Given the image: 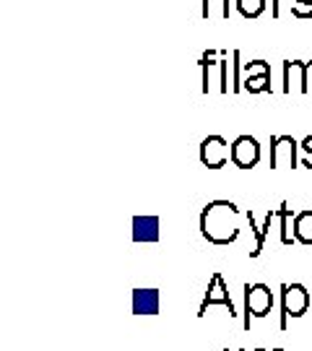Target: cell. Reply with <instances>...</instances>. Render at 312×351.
Returning <instances> with one entry per match:
<instances>
[{
    "mask_svg": "<svg viewBox=\"0 0 312 351\" xmlns=\"http://www.w3.org/2000/svg\"><path fill=\"white\" fill-rule=\"evenodd\" d=\"M239 208L232 201H211L200 213V234L211 245H232L239 237Z\"/></svg>",
    "mask_w": 312,
    "mask_h": 351,
    "instance_id": "6da1fadb",
    "label": "cell"
},
{
    "mask_svg": "<svg viewBox=\"0 0 312 351\" xmlns=\"http://www.w3.org/2000/svg\"><path fill=\"white\" fill-rule=\"evenodd\" d=\"M310 291L302 287V284H284L281 287V320L278 328L287 330L289 326V315L291 317H302L310 307Z\"/></svg>",
    "mask_w": 312,
    "mask_h": 351,
    "instance_id": "7a4b0ae2",
    "label": "cell"
},
{
    "mask_svg": "<svg viewBox=\"0 0 312 351\" xmlns=\"http://www.w3.org/2000/svg\"><path fill=\"white\" fill-rule=\"evenodd\" d=\"M274 307V291L265 284H245V328L250 330V317H265Z\"/></svg>",
    "mask_w": 312,
    "mask_h": 351,
    "instance_id": "3957f363",
    "label": "cell"
},
{
    "mask_svg": "<svg viewBox=\"0 0 312 351\" xmlns=\"http://www.w3.org/2000/svg\"><path fill=\"white\" fill-rule=\"evenodd\" d=\"M232 159V146L221 136H208L200 143V162L208 169H221Z\"/></svg>",
    "mask_w": 312,
    "mask_h": 351,
    "instance_id": "277c9868",
    "label": "cell"
},
{
    "mask_svg": "<svg viewBox=\"0 0 312 351\" xmlns=\"http://www.w3.org/2000/svg\"><path fill=\"white\" fill-rule=\"evenodd\" d=\"M297 149L300 143L291 136H274L271 138V169H294L297 167Z\"/></svg>",
    "mask_w": 312,
    "mask_h": 351,
    "instance_id": "5b68a950",
    "label": "cell"
},
{
    "mask_svg": "<svg viewBox=\"0 0 312 351\" xmlns=\"http://www.w3.org/2000/svg\"><path fill=\"white\" fill-rule=\"evenodd\" d=\"M213 304H221V307L229 310V315H235V302H232V297H229V289H226L221 274H213L211 276L208 291H206V297H203V302H200L198 317H203V315L208 313V307H213Z\"/></svg>",
    "mask_w": 312,
    "mask_h": 351,
    "instance_id": "8992f818",
    "label": "cell"
},
{
    "mask_svg": "<svg viewBox=\"0 0 312 351\" xmlns=\"http://www.w3.org/2000/svg\"><path fill=\"white\" fill-rule=\"evenodd\" d=\"M261 162V143L252 136H239L232 143V164L239 169H252Z\"/></svg>",
    "mask_w": 312,
    "mask_h": 351,
    "instance_id": "52a82bcc",
    "label": "cell"
},
{
    "mask_svg": "<svg viewBox=\"0 0 312 351\" xmlns=\"http://www.w3.org/2000/svg\"><path fill=\"white\" fill-rule=\"evenodd\" d=\"M300 91L307 94V63L302 60H284V94Z\"/></svg>",
    "mask_w": 312,
    "mask_h": 351,
    "instance_id": "ba28073f",
    "label": "cell"
},
{
    "mask_svg": "<svg viewBox=\"0 0 312 351\" xmlns=\"http://www.w3.org/2000/svg\"><path fill=\"white\" fill-rule=\"evenodd\" d=\"M133 313L136 315L159 313V291L156 289H136L133 291Z\"/></svg>",
    "mask_w": 312,
    "mask_h": 351,
    "instance_id": "9c48e42d",
    "label": "cell"
},
{
    "mask_svg": "<svg viewBox=\"0 0 312 351\" xmlns=\"http://www.w3.org/2000/svg\"><path fill=\"white\" fill-rule=\"evenodd\" d=\"M133 239L136 242H156L159 239V219L156 216H136L133 219Z\"/></svg>",
    "mask_w": 312,
    "mask_h": 351,
    "instance_id": "30bf717a",
    "label": "cell"
},
{
    "mask_svg": "<svg viewBox=\"0 0 312 351\" xmlns=\"http://www.w3.org/2000/svg\"><path fill=\"white\" fill-rule=\"evenodd\" d=\"M245 219H248V224L250 229L255 232V247L250 250V258H258L263 252V245H265V237H268V229H271V224H274V219H276V211H271L268 216H265V224L263 226H255V216H252V211L245 213Z\"/></svg>",
    "mask_w": 312,
    "mask_h": 351,
    "instance_id": "8fae6325",
    "label": "cell"
},
{
    "mask_svg": "<svg viewBox=\"0 0 312 351\" xmlns=\"http://www.w3.org/2000/svg\"><path fill=\"white\" fill-rule=\"evenodd\" d=\"M276 216H278V226H281V229H278V232H281V242H284V245H291V242H297V237H294V221L289 224V219H294V211L289 208L287 201L278 206Z\"/></svg>",
    "mask_w": 312,
    "mask_h": 351,
    "instance_id": "7c38bea8",
    "label": "cell"
},
{
    "mask_svg": "<svg viewBox=\"0 0 312 351\" xmlns=\"http://www.w3.org/2000/svg\"><path fill=\"white\" fill-rule=\"evenodd\" d=\"M294 237H297V242L307 245V247L312 245V211L310 208H307V211H300L294 216Z\"/></svg>",
    "mask_w": 312,
    "mask_h": 351,
    "instance_id": "4fadbf2b",
    "label": "cell"
},
{
    "mask_svg": "<svg viewBox=\"0 0 312 351\" xmlns=\"http://www.w3.org/2000/svg\"><path fill=\"white\" fill-rule=\"evenodd\" d=\"M200 16L208 19H229V0H200Z\"/></svg>",
    "mask_w": 312,
    "mask_h": 351,
    "instance_id": "5bb4252c",
    "label": "cell"
},
{
    "mask_svg": "<svg viewBox=\"0 0 312 351\" xmlns=\"http://www.w3.org/2000/svg\"><path fill=\"white\" fill-rule=\"evenodd\" d=\"M219 52L216 50H206L203 58H200V68H203V94H208V84H211V68L219 65Z\"/></svg>",
    "mask_w": 312,
    "mask_h": 351,
    "instance_id": "9a60e30c",
    "label": "cell"
},
{
    "mask_svg": "<svg viewBox=\"0 0 312 351\" xmlns=\"http://www.w3.org/2000/svg\"><path fill=\"white\" fill-rule=\"evenodd\" d=\"M237 3V11L245 16V19H258L263 11H265V0H235Z\"/></svg>",
    "mask_w": 312,
    "mask_h": 351,
    "instance_id": "2e32d148",
    "label": "cell"
},
{
    "mask_svg": "<svg viewBox=\"0 0 312 351\" xmlns=\"http://www.w3.org/2000/svg\"><path fill=\"white\" fill-rule=\"evenodd\" d=\"M245 91L250 94H261V91H271V75H258V78H245L242 84Z\"/></svg>",
    "mask_w": 312,
    "mask_h": 351,
    "instance_id": "e0dca14e",
    "label": "cell"
},
{
    "mask_svg": "<svg viewBox=\"0 0 312 351\" xmlns=\"http://www.w3.org/2000/svg\"><path fill=\"white\" fill-rule=\"evenodd\" d=\"M219 91H229V63H226V50H219Z\"/></svg>",
    "mask_w": 312,
    "mask_h": 351,
    "instance_id": "ac0fdd59",
    "label": "cell"
},
{
    "mask_svg": "<svg viewBox=\"0 0 312 351\" xmlns=\"http://www.w3.org/2000/svg\"><path fill=\"white\" fill-rule=\"evenodd\" d=\"M245 75H248V78L271 75V63H265V60H250V63H245Z\"/></svg>",
    "mask_w": 312,
    "mask_h": 351,
    "instance_id": "d6986e66",
    "label": "cell"
},
{
    "mask_svg": "<svg viewBox=\"0 0 312 351\" xmlns=\"http://www.w3.org/2000/svg\"><path fill=\"white\" fill-rule=\"evenodd\" d=\"M239 50L232 52V73H235V81H232V91L237 94V91H242V84H239V71H245V65L239 63Z\"/></svg>",
    "mask_w": 312,
    "mask_h": 351,
    "instance_id": "ffe728a7",
    "label": "cell"
},
{
    "mask_svg": "<svg viewBox=\"0 0 312 351\" xmlns=\"http://www.w3.org/2000/svg\"><path fill=\"white\" fill-rule=\"evenodd\" d=\"M291 16L294 19H312V5H291Z\"/></svg>",
    "mask_w": 312,
    "mask_h": 351,
    "instance_id": "44dd1931",
    "label": "cell"
},
{
    "mask_svg": "<svg viewBox=\"0 0 312 351\" xmlns=\"http://www.w3.org/2000/svg\"><path fill=\"white\" fill-rule=\"evenodd\" d=\"M271 16L281 19V0H271Z\"/></svg>",
    "mask_w": 312,
    "mask_h": 351,
    "instance_id": "7402d4cb",
    "label": "cell"
},
{
    "mask_svg": "<svg viewBox=\"0 0 312 351\" xmlns=\"http://www.w3.org/2000/svg\"><path fill=\"white\" fill-rule=\"evenodd\" d=\"M300 149L304 151V154H307V151H312V136H307V138L302 141V143H300Z\"/></svg>",
    "mask_w": 312,
    "mask_h": 351,
    "instance_id": "603a6c76",
    "label": "cell"
},
{
    "mask_svg": "<svg viewBox=\"0 0 312 351\" xmlns=\"http://www.w3.org/2000/svg\"><path fill=\"white\" fill-rule=\"evenodd\" d=\"M304 167H307V169H312V151H307V154H304Z\"/></svg>",
    "mask_w": 312,
    "mask_h": 351,
    "instance_id": "cb8c5ba5",
    "label": "cell"
},
{
    "mask_svg": "<svg viewBox=\"0 0 312 351\" xmlns=\"http://www.w3.org/2000/svg\"><path fill=\"white\" fill-rule=\"evenodd\" d=\"M307 88H312V60L307 63Z\"/></svg>",
    "mask_w": 312,
    "mask_h": 351,
    "instance_id": "d4e9b609",
    "label": "cell"
},
{
    "mask_svg": "<svg viewBox=\"0 0 312 351\" xmlns=\"http://www.w3.org/2000/svg\"><path fill=\"white\" fill-rule=\"evenodd\" d=\"M297 5H312V0H294Z\"/></svg>",
    "mask_w": 312,
    "mask_h": 351,
    "instance_id": "484cf974",
    "label": "cell"
},
{
    "mask_svg": "<svg viewBox=\"0 0 312 351\" xmlns=\"http://www.w3.org/2000/svg\"><path fill=\"white\" fill-rule=\"evenodd\" d=\"M274 351H281V349H274Z\"/></svg>",
    "mask_w": 312,
    "mask_h": 351,
    "instance_id": "4316f807",
    "label": "cell"
},
{
    "mask_svg": "<svg viewBox=\"0 0 312 351\" xmlns=\"http://www.w3.org/2000/svg\"><path fill=\"white\" fill-rule=\"evenodd\" d=\"M224 351H229V349H224Z\"/></svg>",
    "mask_w": 312,
    "mask_h": 351,
    "instance_id": "83f0119b",
    "label": "cell"
}]
</instances>
